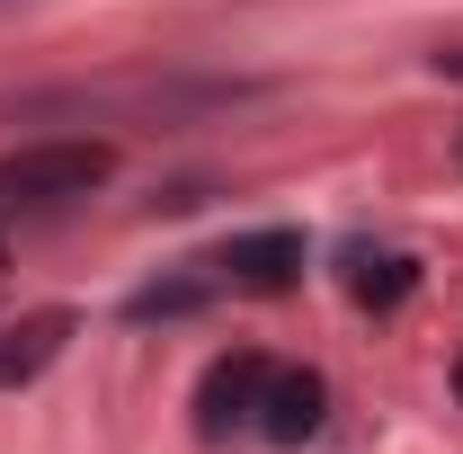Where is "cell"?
Instances as JSON below:
<instances>
[{"mask_svg":"<svg viewBox=\"0 0 463 454\" xmlns=\"http://www.w3.org/2000/svg\"><path fill=\"white\" fill-rule=\"evenodd\" d=\"M62 339H71V312H27V321H0V393L36 383V374L62 356Z\"/></svg>","mask_w":463,"mask_h":454,"instance_id":"4","label":"cell"},{"mask_svg":"<svg viewBox=\"0 0 463 454\" xmlns=\"http://www.w3.org/2000/svg\"><path fill=\"white\" fill-rule=\"evenodd\" d=\"M437 71H446V80H463V54H437Z\"/></svg>","mask_w":463,"mask_h":454,"instance_id":"8","label":"cell"},{"mask_svg":"<svg viewBox=\"0 0 463 454\" xmlns=\"http://www.w3.org/2000/svg\"><path fill=\"white\" fill-rule=\"evenodd\" d=\"M268 393V356H223L205 383H196V437H232Z\"/></svg>","mask_w":463,"mask_h":454,"instance_id":"3","label":"cell"},{"mask_svg":"<svg viewBox=\"0 0 463 454\" xmlns=\"http://www.w3.org/2000/svg\"><path fill=\"white\" fill-rule=\"evenodd\" d=\"M321 410H330V383H321V374H268V393H259V428H268L277 446H303V437L321 428Z\"/></svg>","mask_w":463,"mask_h":454,"instance_id":"5","label":"cell"},{"mask_svg":"<svg viewBox=\"0 0 463 454\" xmlns=\"http://www.w3.org/2000/svg\"><path fill=\"white\" fill-rule=\"evenodd\" d=\"M347 294H356V303H402L410 294V259H365V250H347Z\"/></svg>","mask_w":463,"mask_h":454,"instance_id":"7","label":"cell"},{"mask_svg":"<svg viewBox=\"0 0 463 454\" xmlns=\"http://www.w3.org/2000/svg\"><path fill=\"white\" fill-rule=\"evenodd\" d=\"M214 294H223V277H214V268L196 259L187 277H161V285H143V294H134L125 312H134V321H178V312H205Z\"/></svg>","mask_w":463,"mask_h":454,"instance_id":"6","label":"cell"},{"mask_svg":"<svg viewBox=\"0 0 463 454\" xmlns=\"http://www.w3.org/2000/svg\"><path fill=\"white\" fill-rule=\"evenodd\" d=\"M116 178V152L99 134H45V143H18L0 161V214H62L80 205L90 187Z\"/></svg>","mask_w":463,"mask_h":454,"instance_id":"1","label":"cell"},{"mask_svg":"<svg viewBox=\"0 0 463 454\" xmlns=\"http://www.w3.org/2000/svg\"><path fill=\"white\" fill-rule=\"evenodd\" d=\"M455 393H463V356H455Z\"/></svg>","mask_w":463,"mask_h":454,"instance_id":"9","label":"cell"},{"mask_svg":"<svg viewBox=\"0 0 463 454\" xmlns=\"http://www.w3.org/2000/svg\"><path fill=\"white\" fill-rule=\"evenodd\" d=\"M205 268H214L223 285H241V294H286V285L303 277V232H286V223H268V232H232Z\"/></svg>","mask_w":463,"mask_h":454,"instance_id":"2","label":"cell"}]
</instances>
